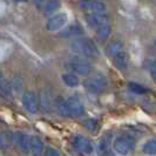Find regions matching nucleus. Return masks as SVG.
<instances>
[{
	"instance_id": "obj_1",
	"label": "nucleus",
	"mask_w": 156,
	"mask_h": 156,
	"mask_svg": "<svg viewBox=\"0 0 156 156\" xmlns=\"http://www.w3.org/2000/svg\"><path fill=\"white\" fill-rule=\"evenodd\" d=\"M72 49L75 53L82 55V56H87V58L99 56V49H98L96 45L94 44L93 40L87 39V38L75 40L72 44Z\"/></svg>"
},
{
	"instance_id": "obj_2",
	"label": "nucleus",
	"mask_w": 156,
	"mask_h": 156,
	"mask_svg": "<svg viewBox=\"0 0 156 156\" xmlns=\"http://www.w3.org/2000/svg\"><path fill=\"white\" fill-rule=\"evenodd\" d=\"M134 147H135V140L133 136H130L128 134H123V135L119 136L113 143L114 150L117 154H121V155L129 154V151H132Z\"/></svg>"
},
{
	"instance_id": "obj_3",
	"label": "nucleus",
	"mask_w": 156,
	"mask_h": 156,
	"mask_svg": "<svg viewBox=\"0 0 156 156\" xmlns=\"http://www.w3.org/2000/svg\"><path fill=\"white\" fill-rule=\"evenodd\" d=\"M83 86L86 87L89 92H93V93H99L103 90L106 87H107V79L105 78L101 74H98V75H94L92 78L87 79L83 81Z\"/></svg>"
},
{
	"instance_id": "obj_4",
	"label": "nucleus",
	"mask_w": 156,
	"mask_h": 156,
	"mask_svg": "<svg viewBox=\"0 0 156 156\" xmlns=\"http://www.w3.org/2000/svg\"><path fill=\"white\" fill-rule=\"evenodd\" d=\"M23 105L26 108V110L31 114H35L39 110V100H38V95L32 92L27 90L23 94Z\"/></svg>"
},
{
	"instance_id": "obj_5",
	"label": "nucleus",
	"mask_w": 156,
	"mask_h": 156,
	"mask_svg": "<svg viewBox=\"0 0 156 156\" xmlns=\"http://www.w3.org/2000/svg\"><path fill=\"white\" fill-rule=\"evenodd\" d=\"M79 8L88 13H96V12H106V5L101 1L96 0H80Z\"/></svg>"
},
{
	"instance_id": "obj_6",
	"label": "nucleus",
	"mask_w": 156,
	"mask_h": 156,
	"mask_svg": "<svg viewBox=\"0 0 156 156\" xmlns=\"http://www.w3.org/2000/svg\"><path fill=\"white\" fill-rule=\"evenodd\" d=\"M70 69L79 75H88L92 70L90 65L82 58H74L69 63Z\"/></svg>"
},
{
	"instance_id": "obj_7",
	"label": "nucleus",
	"mask_w": 156,
	"mask_h": 156,
	"mask_svg": "<svg viewBox=\"0 0 156 156\" xmlns=\"http://www.w3.org/2000/svg\"><path fill=\"white\" fill-rule=\"evenodd\" d=\"M67 14L66 13H59L56 16H53L49 18V20L46 23V30L49 32H54L61 30L63 26H66L67 23Z\"/></svg>"
},
{
	"instance_id": "obj_8",
	"label": "nucleus",
	"mask_w": 156,
	"mask_h": 156,
	"mask_svg": "<svg viewBox=\"0 0 156 156\" xmlns=\"http://www.w3.org/2000/svg\"><path fill=\"white\" fill-rule=\"evenodd\" d=\"M73 147L79 153H85V154H90L93 153V146L90 141L82 135H76L73 140Z\"/></svg>"
},
{
	"instance_id": "obj_9",
	"label": "nucleus",
	"mask_w": 156,
	"mask_h": 156,
	"mask_svg": "<svg viewBox=\"0 0 156 156\" xmlns=\"http://www.w3.org/2000/svg\"><path fill=\"white\" fill-rule=\"evenodd\" d=\"M86 21L90 27H100L105 23H108L109 19L105 14V12H96L88 13L86 16Z\"/></svg>"
},
{
	"instance_id": "obj_10",
	"label": "nucleus",
	"mask_w": 156,
	"mask_h": 156,
	"mask_svg": "<svg viewBox=\"0 0 156 156\" xmlns=\"http://www.w3.org/2000/svg\"><path fill=\"white\" fill-rule=\"evenodd\" d=\"M66 102H67V106H68V109H69L70 116L72 115L75 117L82 116V114L85 112V108H83L82 103L80 102V100L76 96H69L66 100Z\"/></svg>"
},
{
	"instance_id": "obj_11",
	"label": "nucleus",
	"mask_w": 156,
	"mask_h": 156,
	"mask_svg": "<svg viewBox=\"0 0 156 156\" xmlns=\"http://www.w3.org/2000/svg\"><path fill=\"white\" fill-rule=\"evenodd\" d=\"M38 100H39V107L44 112H51L52 110L54 101H53L51 94L48 93L46 89H44V90L40 92V95L38 96Z\"/></svg>"
},
{
	"instance_id": "obj_12",
	"label": "nucleus",
	"mask_w": 156,
	"mask_h": 156,
	"mask_svg": "<svg viewBox=\"0 0 156 156\" xmlns=\"http://www.w3.org/2000/svg\"><path fill=\"white\" fill-rule=\"evenodd\" d=\"M110 33H112V27H110V25L105 23V25H102V26H100V27L98 28V31H96V39H98L99 42H105V41L108 40Z\"/></svg>"
},
{
	"instance_id": "obj_13",
	"label": "nucleus",
	"mask_w": 156,
	"mask_h": 156,
	"mask_svg": "<svg viewBox=\"0 0 156 156\" xmlns=\"http://www.w3.org/2000/svg\"><path fill=\"white\" fill-rule=\"evenodd\" d=\"M61 6L60 0H49L44 5V14L46 16H53L54 12H56Z\"/></svg>"
},
{
	"instance_id": "obj_14",
	"label": "nucleus",
	"mask_w": 156,
	"mask_h": 156,
	"mask_svg": "<svg viewBox=\"0 0 156 156\" xmlns=\"http://www.w3.org/2000/svg\"><path fill=\"white\" fill-rule=\"evenodd\" d=\"M81 33H82V30L79 26H76V25H70V26L65 27L62 31L59 33V35L61 38H70V37H74V35H79Z\"/></svg>"
},
{
	"instance_id": "obj_15",
	"label": "nucleus",
	"mask_w": 156,
	"mask_h": 156,
	"mask_svg": "<svg viewBox=\"0 0 156 156\" xmlns=\"http://www.w3.org/2000/svg\"><path fill=\"white\" fill-rule=\"evenodd\" d=\"M113 58H114V63H115V66L119 69L123 70L127 68V66H128V58H127V54L123 51H120Z\"/></svg>"
},
{
	"instance_id": "obj_16",
	"label": "nucleus",
	"mask_w": 156,
	"mask_h": 156,
	"mask_svg": "<svg viewBox=\"0 0 156 156\" xmlns=\"http://www.w3.org/2000/svg\"><path fill=\"white\" fill-rule=\"evenodd\" d=\"M30 140H31V136L27 135V134L18 133L16 135V143H18V146L23 149V151H28L30 150Z\"/></svg>"
},
{
	"instance_id": "obj_17",
	"label": "nucleus",
	"mask_w": 156,
	"mask_h": 156,
	"mask_svg": "<svg viewBox=\"0 0 156 156\" xmlns=\"http://www.w3.org/2000/svg\"><path fill=\"white\" fill-rule=\"evenodd\" d=\"M54 105L61 116H66V117L70 116L69 109H68V106H67L66 100H63L62 98H56L54 101Z\"/></svg>"
},
{
	"instance_id": "obj_18",
	"label": "nucleus",
	"mask_w": 156,
	"mask_h": 156,
	"mask_svg": "<svg viewBox=\"0 0 156 156\" xmlns=\"http://www.w3.org/2000/svg\"><path fill=\"white\" fill-rule=\"evenodd\" d=\"M61 79H62L63 83H65L66 86L72 87V88L78 87L79 85H80V80H79V78L75 75V74H72V73H66V74H62Z\"/></svg>"
},
{
	"instance_id": "obj_19",
	"label": "nucleus",
	"mask_w": 156,
	"mask_h": 156,
	"mask_svg": "<svg viewBox=\"0 0 156 156\" xmlns=\"http://www.w3.org/2000/svg\"><path fill=\"white\" fill-rule=\"evenodd\" d=\"M7 86V92L13 94H19L23 89V80L20 78H14Z\"/></svg>"
},
{
	"instance_id": "obj_20",
	"label": "nucleus",
	"mask_w": 156,
	"mask_h": 156,
	"mask_svg": "<svg viewBox=\"0 0 156 156\" xmlns=\"http://www.w3.org/2000/svg\"><path fill=\"white\" fill-rule=\"evenodd\" d=\"M42 149H44V144L40 141V139L31 136V140H30V150H31L32 153L35 154V155H39V154L42 153Z\"/></svg>"
},
{
	"instance_id": "obj_21",
	"label": "nucleus",
	"mask_w": 156,
	"mask_h": 156,
	"mask_svg": "<svg viewBox=\"0 0 156 156\" xmlns=\"http://www.w3.org/2000/svg\"><path fill=\"white\" fill-rule=\"evenodd\" d=\"M122 49H123V46H122V42H121V41H113V42H110L109 45H108L106 52H107L108 55L114 56L116 53H119V52L122 51Z\"/></svg>"
},
{
	"instance_id": "obj_22",
	"label": "nucleus",
	"mask_w": 156,
	"mask_h": 156,
	"mask_svg": "<svg viewBox=\"0 0 156 156\" xmlns=\"http://www.w3.org/2000/svg\"><path fill=\"white\" fill-rule=\"evenodd\" d=\"M143 153L144 154H148V155H155L156 153V141L155 139H151V140L147 141L144 144H143Z\"/></svg>"
},
{
	"instance_id": "obj_23",
	"label": "nucleus",
	"mask_w": 156,
	"mask_h": 156,
	"mask_svg": "<svg viewBox=\"0 0 156 156\" xmlns=\"http://www.w3.org/2000/svg\"><path fill=\"white\" fill-rule=\"evenodd\" d=\"M128 88L135 94L147 93V89H146L143 86H141V85H139V83H136V82H129V83H128Z\"/></svg>"
},
{
	"instance_id": "obj_24",
	"label": "nucleus",
	"mask_w": 156,
	"mask_h": 156,
	"mask_svg": "<svg viewBox=\"0 0 156 156\" xmlns=\"http://www.w3.org/2000/svg\"><path fill=\"white\" fill-rule=\"evenodd\" d=\"M146 68L148 70V73L150 74V76L151 79L156 81V65L155 62L153 61V60H148V61H146Z\"/></svg>"
},
{
	"instance_id": "obj_25",
	"label": "nucleus",
	"mask_w": 156,
	"mask_h": 156,
	"mask_svg": "<svg viewBox=\"0 0 156 156\" xmlns=\"http://www.w3.org/2000/svg\"><path fill=\"white\" fill-rule=\"evenodd\" d=\"M108 149H109L108 139H107V137H103V139H101V141L99 142V150H100L101 153H106Z\"/></svg>"
},
{
	"instance_id": "obj_26",
	"label": "nucleus",
	"mask_w": 156,
	"mask_h": 156,
	"mask_svg": "<svg viewBox=\"0 0 156 156\" xmlns=\"http://www.w3.org/2000/svg\"><path fill=\"white\" fill-rule=\"evenodd\" d=\"M85 127H86L88 130H95L96 129V122H95V120H92V119L87 120L86 122H85Z\"/></svg>"
},
{
	"instance_id": "obj_27",
	"label": "nucleus",
	"mask_w": 156,
	"mask_h": 156,
	"mask_svg": "<svg viewBox=\"0 0 156 156\" xmlns=\"http://www.w3.org/2000/svg\"><path fill=\"white\" fill-rule=\"evenodd\" d=\"M45 155L46 156H59L60 155V153H59L56 149L52 148V147H48V148H46V150H45Z\"/></svg>"
},
{
	"instance_id": "obj_28",
	"label": "nucleus",
	"mask_w": 156,
	"mask_h": 156,
	"mask_svg": "<svg viewBox=\"0 0 156 156\" xmlns=\"http://www.w3.org/2000/svg\"><path fill=\"white\" fill-rule=\"evenodd\" d=\"M35 4H37V6L39 8L42 7L45 5V0H35Z\"/></svg>"
},
{
	"instance_id": "obj_29",
	"label": "nucleus",
	"mask_w": 156,
	"mask_h": 156,
	"mask_svg": "<svg viewBox=\"0 0 156 156\" xmlns=\"http://www.w3.org/2000/svg\"><path fill=\"white\" fill-rule=\"evenodd\" d=\"M5 141H6V139L4 137V135H2V134H0V146H2V144L5 143Z\"/></svg>"
},
{
	"instance_id": "obj_30",
	"label": "nucleus",
	"mask_w": 156,
	"mask_h": 156,
	"mask_svg": "<svg viewBox=\"0 0 156 156\" xmlns=\"http://www.w3.org/2000/svg\"><path fill=\"white\" fill-rule=\"evenodd\" d=\"M2 83V73L0 72V85Z\"/></svg>"
},
{
	"instance_id": "obj_31",
	"label": "nucleus",
	"mask_w": 156,
	"mask_h": 156,
	"mask_svg": "<svg viewBox=\"0 0 156 156\" xmlns=\"http://www.w3.org/2000/svg\"><path fill=\"white\" fill-rule=\"evenodd\" d=\"M16 1H27V0H16Z\"/></svg>"
}]
</instances>
